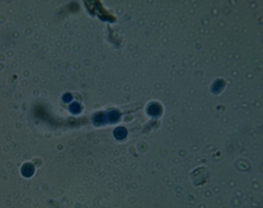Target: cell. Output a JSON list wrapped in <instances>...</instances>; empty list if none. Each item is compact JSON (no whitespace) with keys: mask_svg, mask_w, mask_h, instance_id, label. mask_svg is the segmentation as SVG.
Returning a JSON list of instances; mask_svg holds the SVG:
<instances>
[{"mask_svg":"<svg viewBox=\"0 0 263 208\" xmlns=\"http://www.w3.org/2000/svg\"><path fill=\"white\" fill-rule=\"evenodd\" d=\"M22 173L25 175V176H30V175L33 173V166L31 164H24L23 169H22Z\"/></svg>","mask_w":263,"mask_h":208,"instance_id":"cell-1","label":"cell"},{"mask_svg":"<svg viewBox=\"0 0 263 208\" xmlns=\"http://www.w3.org/2000/svg\"><path fill=\"white\" fill-rule=\"evenodd\" d=\"M115 136H116V138H118V139H123V138L126 136L125 128H117L115 130Z\"/></svg>","mask_w":263,"mask_h":208,"instance_id":"cell-2","label":"cell"},{"mask_svg":"<svg viewBox=\"0 0 263 208\" xmlns=\"http://www.w3.org/2000/svg\"><path fill=\"white\" fill-rule=\"evenodd\" d=\"M155 107H156V108L154 110V105H151L148 111L150 112V114H153V115H157V114H159V112H160V108H159L158 105H155Z\"/></svg>","mask_w":263,"mask_h":208,"instance_id":"cell-3","label":"cell"},{"mask_svg":"<svg viewBox=\"0 0 263 208\" xmlns=\"http://www.w3.org/2000/svg\"><path fill=\"white\" fill-rule=\"evenodd\" d=\"M70 108H71V111L73 112V113H78L80 111V107H79V105H78L77 103H73L71 106H70Z\"/></svg>","mask_w":263,"mask_h":208,"instance_id":"cell-4","label":"cell"},{"mask_svg":"<svg viewBox=\"0 0 263 208\" xmlns=\"http://www.w3.org/2000/svg\"><path fill=\"white\" fill-rule=\"evenodd\" d=\"M110 116H111V120H117L118 118V114H117V112H112L110 114Z\"/></svg>","mask_w":263,"mask_h":208,"instance_id":"cell-5","label":"cell"}]
</instances>
